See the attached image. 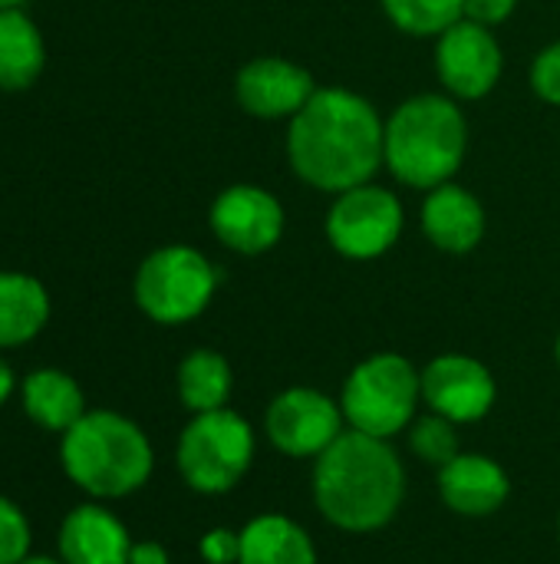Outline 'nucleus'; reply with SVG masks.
<instances>
[{
    "label": "nucleus",
    "instance_id": "32",
    "mask_svg": "<svg viewBox=\"0 0 560 564\" xmlns=\"http://www.w3.org/2000/svg\"><path fill=\"white\" fill-rule=\"evenodd\" d=\"M558 364H560V337H558Z\"/></svg>",
    "mask_w": 560,
    "mask_h": 564
},
{
    "label": "nucleus",
    "instance_id": "7",
    "mask_svg": "<svg viewBox=\"0 0 560 564\" xmlns=\"http://www.w3.org/2000/svg\"><path fill=\"white\" fill-rule=\"evenodd\" d=\"M135 304L155 324L195 321L218 291V271L188 245H165L152 251L135 271Z\"/></svg>",
    "mask_w": 560,
    "mask_h": 564
},
{
    "label": "nucleus",
    "instance_id": "20",
    "mask_svg": "<svg viewBox=\"0 0 560 564\" xmlns=\"http://www.w3.org/2000/svg\"><path fill=\"white\" fill-rule=\"evenodd\" d=\"M238 564H317V549L287 516H257L241 532Z\"/></svg>",
    "mask_w": 560,
    "mask_h": 564
},
{
    "label": "nucleus",
    "instance_id": "16",
    "mask_svg": "<svg viewBox=\"0 0 560 564\" xmlns=\"http://www.w3.org/2000/svg\"><path fill=\"white\" fill-rule=\"evenodd\" d=\"M422 231L439 251L469 254L485 235V208L469 188L446 182V185L426 192Z\"/></svg>",
    "mask_w": 560,
    "mask_h": 564
},
{
    "label": "nucleus",
    "instance_id": "6",
    "mask_svg": "<svg viewBox=\"0 0 560 564\" xmlns=\"http://www.w3.org/2000/svg\"><path fill=\"white\" fill-rule=\"evenodd\" d=\"M178 473L201 496L231 492L254 463V433L234 410L195 413L178 436Z\"/></svg>",
    "mask_w": 560,
    "mask_h": 564
},
{
    "label": "nucleus",
    "instance_id": "15",
    "mask_svg": "<svg viewBox=\"0 0 560 564\" xmlns=\"http://www.w3.org/2000/svg\"><path fill=\"white\" fill-rule=\"evenodd\" d=\"M63 564H129L132 539L125 525L102 506H76L56 535Z\"/></svg>",
    "mask_w": 560,
    "mask_h": 564
},
{
    "label": "nucleus",
    "instance_id": "10",
    "mask_svg": "<svg viewBox=\"0 0 560 564\" xmlns=\"http://www.w3.org/2000/svg\"><path fill=\"white\" fill-rule=\"evenodd\" d=\"M502 46L492 26L475 20H459L436 43V73L455 99H482L502 79Z\"/></svg>",
    "mask_w": 560,
    "mask_h": 564
},
{
    "label": "nucleus",
    "instance_id": "18",
    "mask_svg": "<svg viewBox=\"0 0 560 564\" xmlns=\"http://www.w3.org/2000/svg\"><path fill=\"white\" fill-rule=\"evenodd\" d=\"M50 321L46 288L17 271H0V350L30 344Z\"/></svg>",
    "mask_w": 560,
    "mask_h": 564
},
{
    "label": "nucleus",
    "instance_id": "8",
    "mask_svg": "<svg viewBox=\"0 0 560 564\" xmlns=\"http://www.w3.org/2000/svg\"><path fill=\"white\" fill-rule=\"evenodd\" d=\"M403 202L383 185H356L337 195L327 215V238L350 261L386 254L403 235Z\"/></svg>",
    "mask_w": 560,
    "mask_h": 564
},
{
    "label": "nucleus",
    "instance_id": "30",
    "mask_svg": "<svg viewBox=\"0 0 560 564\" xmlns=\"http://www.w3.org/2000/svg\"><path fill=\"white\" fill-rule=\"evenodd\" d=\"M20 564H63V562H56V558H43V555H36V558H33V555H26Z\"/></svg>",
    "mask_w": 560,
    "mask_h": 564
},
{
    "label": "nucleus",
    "instance_id": "11",
    "mask_svg": "<svg viewBox=\"0 0 560 564\" xmlns=\"http://www.w3.org/2000/svg\"><path fill=\"white\" fill-rule=\"evenodd\" d=\"M215 238L238 254H264L284 235L281 202L257 185H228L208 212Z\"/></svg>",
    "mask_w": 560,
    "mask_h": 564
},
{
    "label": "nucleus",
    "instance_id": "23",
    "mask_svg": "<svg viewBox=\"0 0 560 564\" xmlns=\"http://www.w3.org/2000/svg\"><path fill=\"white\" fill-rule=\"evenodd\" d=\"M409 443H413V453L429 463V466H446L459 456V436H455V423L432 413V416H422L413 433H409Z\"/></svg>",
    "mask_w": 560,
    "mask_h": 564
},
{
    "label": "nucleus",
    "instance_id": "19",
    "mask_svg": "<svg viewBox=\"0 0 560 564\" xmlns=\"http://www.w3.org/2000/svg\"><path fill=\"white\" fill-rule=\"evenodd\" d=\"M46 50L36 23L20 7H0V89H26L43 73Z\"/></svg>",
    "mask_w": 560,
    "mask_h": 564
},
{
    "label": "nucleus",
    "instance_id": "21",
    "mask_svg": "<svg viewBox=\"0 0 560 564\" xmlns=\"http://www.w3.org/2000/svg\"><path fill=\"white\" fill-rule=\"evenodd\" d=\"M231 387H234L231 367L215 350H191L178 367V397L191 413L224 410Z\"/></svg>",
    "mask_w": 560,
    "mask_h": 564
},
{
    "label": "nucleus",
    "instance_id": "4",
    "mask_svg": "<svg viewBox=\"0 0 560 564\" xmlns=\"http://www.w3.org/2000/svg\"><path fill=\"white\" fill-rule=\"evenodd\" d=\"M63 473L92 499H122L139 492L155 466L149 436L112 410H86V416L63 433Z\"/></svg>",
    "mask_w": 560,
    "mask_h": 564
},
{
    "label": "nucleus",
    "instance_id": "17",
    "mask_svg": "<svg viewBox=\"0 0 560 564\" xmlns=\"http://www.w3.org/2000/svg\"><path fill=\"white\" fill-rule=\"evenodd\" d=\"M20 400H23L26 416L50 433H66L86 416V397L79 383L69 373L53 370V367L33 370L20 383Z\"/></svg>",
    "mask_w": 560,
    "mask_h": 564
},
{
    "label": "nucleus",
    "instance_id": "22",
    "mask_svg": "<svg viewBox=\"0 0 560 564\" xmlns=\"http://www.w3.org/2000/svg\"><path fill=\"white\" fill-rule=\"evenodd\" d=\"M389 23L409 36H439L462 20V0H380Z\"/></svg>",
    "mask_w": 560,
    "mask_h": 564
},
{
    "label": "nucleus",
    "instance_id": "31",
    "mask_svg": "<svg viewBox=\"0 0 560 564\" xmlns=\"http://www.w3.org/2000/svg\"><path fill=\"white\" fill-rule=\"evenodd\" d=\"M23 0H0V7H20Z\"/></svg>",
    "mask_w": 560,
    "mask_h": 564
},
{
    "label": "nucleus",
    "instance_id": "12",
    "mask_svg": "<svg viewBox=\"0 0 560 564\" xmlns=\"http://www.w3.org/2000/svg\"><path fill=\"white\" fill-rule=\"evenodd\" d=\"M498 387L485 364L465 354H442L422 370V400L432 413L459 423H479L495 406Z\"/></svg>",
    "mask_w": 560,
    "mask_h": 564
},
{
    "label": "nucleus",
    "instance_id": "13",
    "mask_svg": "<svg viewBox=\"0 0 560 564\" xmlns=\"http://www.w3.org/2000/svg\"><path fill=\"white\" fill-rule=\"evenodd\" d=\"M317 93L314 76L284 56H254L234 76V96L257 119H294Z\"/></svg>",
    "mask_w": 560,
    "mask_h": 564
},
{
    "label": "nucleus",
    "instance_id": "33",
    "mask_svg": "<svg viewBox=\"0 0 560 564\" xmlns=\"http://www.w3.org/2000/svg\"><path fill=\"white\" fill-rule=\"evenodd\" d=\"M558 532H560V522H558Z\"/></svg>",
    "mask_w": 560,
    "mask_h": 564
},
{
    "label": "nucleus",
    "instance_id": "26",
    "mask_svg": "<svg viewBox=\"0 0 560 564\" xmlns=\"http://www.w3.org/2000/svg\"><path fill=\"white\" fill-rule=\"evenodd\" d=\"M201 558L208 564L241 562V535L231 529H211L201 535Z\"/></svg>",
    "mask_w": 560,
    "mask_h": 564
},
{
    "label": "nucleus",
    "instance_id": "5",
    "mask_svg": "<svg viewBox=\"0 0 560 564\" xmlns=\"http://www.w3.org/2000/svg\"><path fill=\"white\" fill-rule=\"evenodd\" d=\"M422 400V373L399 354H373L343 383L340 410L350 430L389 440L406 430Z\"/></svg>",
    "mask_w": 560,
    "mask_h": 564
},
{
    "label": "nucleus",
    "instance_id": "27",
    "mask_svg": "<svg viewBox=\"0 0 560 564\" xmlns=\"http://www.w3.org/2000/svg\"><path fill=\"white\" fill-rule=\"evenodd\" d=\"M518 0H462V17L482 26H498L515 13Z\"/></svg>",
    "mask_w": 560,
    "mask_h": 564
},
{
    "label": "nucleus",
    "instance_id": "14",
    "mask_svg": "<svg viewBox=\"0 0 560 564\" xmlns=\"http://www.w3.org/2000/svg\"><path fill=\"white\" fill-rule=\"evenodd\" d=\"M508 492H512V482H508L505 469L488 456L459 453L452 463H446L439 469L442 502L465 519L495 516L505 506Z\"/></svg>",
    "mask_w": 560,
    "mask_h": 564
},
{
    "label": "nucleus",
    "instance_id": "28",
    "mask_svg": "<svg viewBox=\"0 0 560 564\" xmlns=\"http://www.w3.org/2000/svg\"><path fill=\"white\" fill-rule=\"evenodd\" d=\"M129 564H168V552L158 542H132Z\"/></svg>",
    "mask_w": 560,
    "mask_h": 564
},
{
    "label": "nucleus",
    "instance_id": "1",
    "mask_svg": "<svg viewBox=\"0 0 560 564\" xmlns=\"http://www.w3.org/2000/svg\"><path fill=\"white\" fill-rule=\"evenodd\" d=\"M383 129L363 96L323 86L287 126V162L310 188L340 195L373 182L383 165Z\"/></svg>",
    "mask_w": 560,
    "mask_h": 564
},
{
    "label": "nucleus",
    "instance_id": "3",
    "mask_svg": "<svg viewBox=\"0 0 560 564\" xmlns=\"http://www.w3.org/2000/svg\"><path fill=\"white\" fill-rule=\"evenodd\" d=\"M469 122L449 96L406 99L383 129V165L409 188L432 192L462 169Z\"/></svg>",
    "mask_w": 560,
    "mask_h": 564
},
{
    "label": "nucleus",
    "instance_id": "29",
    "mask_svg": "<svg viewBox=\"0 0 560 564\" xmlns=\"http://www.w3.org/2000/svg\"><path fill=\"white\" fill-rule=\"evenodd\" d=\"M13 387H17V380H13V370L7 367V360H0V406L13 397Z\"/></svg>",
    "mask_w": 560,
    "mask_h": 564
},
{
    "label": "nucleus",
    "instance_id": "9",
    "mask_svg": "<svg viewBox=\"0 0 560 564\" xmlns=\"http://www.w3.org/2000/svg\"><path fill=\"white\" fill-rule=\"evenodd\" d=\"M267 440L287 456H320L343 436V410L327 393L294 387L274 397L264 416Z\"/></svg>",
    "mask_w": 560,
    "mask_h": 564
},
{
    "label": "nucleus",
    "instance_id": "2",
    "mask_svg": "<svg viewBox=\"0 0 560 564\" xmlns=\"http://www.w3.org/2000/svg\"><path fill=\"white\" fill-rule=\"evenodd\" d=\"M406 496V469L389 440L356 430L317 456L314 502L320 516L343 532H376L389 525Z\"/></svg>",
    "mask_w": 560,
    "mask_h": 564
},
{
    "label": "nucleus",
    "instance_id": "24",
    "mask_svg": "<svg viewBox=\"0 0 560 564\" xmlns=\"http://www.w3.org/2000/svg\"><path fill=\"white\" fill-rule=\"evenodd\" d=\"M30 555V522L17 502L0 496V564H20Z\"/></svg>",
    "mask_w": 560,
    "mask_h": 564
},
{
    "label": "nucleus",
    "instance_id": "25",
    "mask_svg": "<svg viewBox=\"0 0 560 564\" xmlns=\"http://www.w3.org/2000/svg\"><path fill=\"white\" fill-rule=\"evenodd\" d=\"M531 86L535 93L551 102V106H560V40L545 46L535 63H531Z\"/></svg>",
    "mask_w": 560,
    "mask_h": 564
}]
</instances>
